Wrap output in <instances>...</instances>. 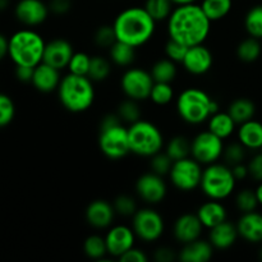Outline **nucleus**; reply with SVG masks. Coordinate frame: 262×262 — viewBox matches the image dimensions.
Here are the masks:
<instances>
[{"label": "nucleus", "mask_w": 262, "mask_h": 262, "mask_svg": "<svg viewBox=\"0 0 262 262\" xmlns=\"http://www.w3.org/2000/svg\"><path fill=\"white\" fill-rule=\"evenodd\" d=\"M113 206L117 214L122 215V216H133L135 212L137 211V204H136L135 199L128 194H120L113 202Z\"/></svg>", "instance_id": "nucleus-43"}, {"label": "nucleus", "mask_w": 262, "mask_h": 262, "mask_svg": "<svg viewBox=\"0 0 262 262\" xmlns=\"http://www.w3.org/2000/svg\"><path fill=\"white\" fill-rule=\"evenodd\" d=\"M165 152L173 159V161L188 158L191 155V142L184 136H174L166 145Z\"/></svg>", "instance_id": "nucleus-35"}, {"label": "nucleus", "mask_w": 262, "mask_h": 262, "mask_svg": "<svg viewBox=\"0 0 262 262\" xmlns=\"http://www.w3.org/2000/svg\"><path fill=\"white\" fill-rule=\"evenodd\" d=\"M115 210L113 204L105 200H95L89 204L86 209V220L91 227L96 229H105L113 224L115 216Z\"/></svg>", "instance_id": "nucleus-19"}, {"label": "nucleus", "mask_w": 262, "mask_h": 262, "mask_svg": "<svg viewBox=\"0 0 262 262\" xmlns=\"http://www.w3.org/2000/svg\"><path fill=\"white\" fill-rule=\"evenodd\" d=\"M187 50H188V46L179 42V41L173 40V38H169V41L165 45L166 58L176 61V63H182V61H183L184 56H186L187 54Z\"/></svg>", "instance_id": "nucleus-46"}, {"label": "nucleus", "mask_w": 262, "mask_h": 262, "mask_svg": "<svg viewBox=\"0 0 262 262\" xmlns=\"http://www.w3.org/2000/svg\"><path fill=\"white\" fill-rule=\"evenodd\" d=\"M9 0H0V12H3V10H5L8 8V5H9Z\"/></svg>", "instance_id": "nucleus-56"}, {"label": "nucleus", "mask_w": 262, "mask_h": 262, "mask_svg": "<svg viewBox=\"0 0 262 262\" xmlns=\"http://www.w3.org/2000/svg\"><path fill=\"white\" fill-rule=\"evenodd\" d=\"M174 3L171 0H146L145 9L156 22L168 20L173 12Z\"/></svg>", "instance_id": "nucleus-34"}, {"label": "nucleus", "mask_w": 262, "mask_h": 262, "mask_svg": "<svg viewBox=\"0 0 262 262\" xmlns=\"http://www.w3.org/2000/svg\"><path fill=\"white\" fill-rule=\"evenodd\" d=\"M247 166L251 178L257 181L258 183L262 182V152L253 156L250 163L247 164Z\"/></svg>", "instance_id": "nucleus-47"}, {"label": "nucleus", "mask_w": 262, "mask_h": 262, "mask_svg": "<svg viewBox=\"0 0 262 262\" xmlns=\"http://www.w3.org/2000/svg\"><path fill=\"white\" fill-rule=\"evenodd\" d=\"M90 63H91V56L87 53H83V51H78V53L73 54L67 69H68L69 73L72 74L87 76V74H89Z\"/></svg>", "instance_id": "nucleus-40"}, {"label": "nucleus", "mask_w": 262, "mask_h": 262, "mask_svg": "<svg viewBox=\"0 0 262 262\" xmlns=\"http://www.w3.org/2000/svg\"><path fill=\"white\" fill-rule=\"evenodd\" d=\"M15 114V105L8 95L0 92V128L5 127L13 120Z\"/></svg>", "instance_id": "nucleus-45"}, {"label": "nucleus", "mask_w": 262, "mask_h": 262, "mask_svg": "<svg viewBox=\"0 0 262 262\" xmlns=\"http://www.w3.org/2000/svg\"><path fill=\"white\" fill-rule=\"evenodd\" d=\"M154 81L150 72L142 68H129L123 73L120 79V87L128 99H133L136 101H143L150 99L151 90H152Z\"/></svg>", "instance_id": "nucleus-12"}, {"label": "nucleus", "mask_w": 262, "mask_h": 262, "mask_svg": "<svg viewBox=\"0 0 262 262\" xmlns=\"http://www.w3.org/2000/svg\"><path fill=\"white\" fill-rule=\"evenodd\" d=\"M119 260L123 262H147L148 256L142 250H140V248L132 247L124 255L120 256Z\"/></svg>", "instance_id": "nucleus-48"}, {"label": "nucleus", "mask_w": 262, "mask_h": 262, "mask_svg": "<svg viewBox=\"0 0 262 262\" xmlns=\"http://www.w3.org/2000/svg\"><path fill=\"white\" fill-rule=\"evenodd\" d=\"M154 258L158 262H171L176 258V253H174V250L169 247H159L155 251Z\"/></svg>", "instance_id": "nucleus-51"}, {"label": "nucleus", "mask_w": 262, "mask_h": 262, "mask_svg": "<svg viewBox=\"0 0 262 262\" xmlns=\"http://www.w3.org/2000/svg\"><path fill=\"white\" fill-rule=\"evenodd\" d=\"M150 160V166L151 171L159 174V176H169L170 173V169L173 166V159L168 155L166 152H158L154 156H151Z\"/></svg>", "instance_id": "nucleus-42"}, {"label": "nucleus", "mask_w": 262, "mask_h": 262, "mask_svg": "<svg viewBox=\"0 0 262 262\" xmlns=\"http://www.w3.org/2000/svg\"><path fill=\"white\" fill-rule=\"evenodd\" d=\"M228 113L237 124H242L247 120L253 119L256 114V105L252 100L247 99V97H239L229 105Z\"/></svg>", "instance_id": "nucleus-27"}, {"label": "nucleus", "mask_w": 262, "mask_h": 262, "mask_svg": "<svg viewBox=\"0 0 262 262\" xmlns=\"http://www.w3.org/2000/svg\"><path fill=\"white\" fill-rule=\"evenodd\" d=\"M33 69H35V67L15 66V77L18 78V81L25 82V83L32 82Z\"/></svg>", "instance_id": "nucleus-50"}, {"label": "nucleus", "mask_w": 262, "mask_h": 262, "mask_svg": "<svg viewBox=\"0 0 262 262\" xmlns=\"http://www.w3.org/2000/svg\"><path fill=\"white\" fill-rule=\"evenodd\" d=\"M60 81V71L54 68V67L49 66V64L43 63V61H41L33 69V77L31 83L33 84V87L37 91L43 92V94H49V92H53L55 90H58Z\"/></svg>", "instance_id": "nucleus-20"}, {"label": "nucleus", "mask_w": 262, "mask_h": 262, "mask_svg": "<svg viewBox=\"0 0 262 262\" xmlns=\"http://www.w3.org/2000/svg\"><path fill=\"white\" fill-rule=\"evenodd\" d=\"M235 125H237V123L230 117L229 113H223L220 110L212 114L207 120V127H209L210 132L216 135L222 140L230 137L234 133Z\"/></svg>", "instance_id": "nucleus-26"}, {"label": "nucleus", "mask_w": 262, "mask_h": 262, "mask_svg": "<svg viewBox=\"0 0 262 262\" xmlns=\"http://www.w3.org/2000/svg\"><path fill=\"white\" fill-rule=\"evenodd\" d=\"M132 220V229L136 237L143 242H155L164 234L165 223L163 216L151 207L140 209L135 212Z\"/></svg>", "instance_id": "nucleus-9"}, {"label": "nucleus", "mask_w": 262, "mask_h": 262, "mask_svg": "<svg viewBox=\"0 0 262 262\" xmlns=\"http://www.w3.org/2000/svg\"><path fill=\"white\" fill-rule=\"evenodd\" d=\"M238 141L247 150H261L262 148V123L251 119L239 124Z\"/></svg>", "instance_id": "nucleus-25"}, {"label": "nucleus", "mask_w": 262, "mask_h": 262, "mask_svg": "<svg viewBox=\"0 0 262 262\" xmlns=\"http://www.w3.org/2000/svg\"><path fill=\"white\" fill-rule=\"evenodd\" d=\"M201 164L193 158H184L173 163L169 173L171 183L177 189L183 192H189L200 187L202 179Z\"/></svg>", "instance_id": "nucleus-10"}, {"label": "nucleus", "mask_w": 262, "mask_h": 262, "mask_svg": "<svg viewBox=\"0 0 262 262\" xmlns=\"http://www.w3.org/2000/svg\"><path fill=\"white\" fill-rule=\"evenodd\" d=\"M174 5H186V4H193L197 0H171Z\"/></svg>", "instance_id": "nucleus-55"}, {"label": "nucleus", "mask_w": 262, "mask_h": 262, "mask_svg": "<svg viewBox=\"0 0 262 262\" xmlns=\"http://www.w3.org/2000/svg\"><path fill=\"white\" fill-rule=\"evenodd\" d=\"M224 140L209 129L199 133L191 142V155L201 165L216 163L224 154Z\"/></svg>", "instance_id": "nucleus-11"}, {"label": "nucleus", "mask_w": 262, "mask_h": 262, "mask_svg": "<svg viewBox=\"0 0 262 262\" xmlns=\"http://www.w3.org/2000/svg\"><path fill=\"white\" fill-rule=\"evenodd\" d=\"M238 234L250 243H262V214L257 211L245 212L237 222Z\"/></svg>", "instance_id": "nucleus-21"}, {"label": "nucleus", "mask_w": 262, "mask_h": 262, "mask_svg": "<svg viewBox=\"0 0 262 262\" xmlns=\"http://www.w3.org/2000/svg\"><path fill=\"white\" fill-rule=\"evenodd\" d=\"M176 64V61L170 60L169 58H164L156 61L150 71L154 81L171 83L176 79L177 73H178Z\"/></svg>", "instance_id": "nucleus-30"}, {"label": "nucleus", "mask_w": 262, "mask_h": 262, "mask_svg": "<svg viewBox=\"0 0 262 262\" xmlns=\"http://www.w3.org/2000/svg\"><path fill=\"white\" fill-rule=\"evenodd\" d=\"M211 20L207 18L201 5H177L168 18L169 38L179 41L186 46L200 45L209 37Z\"/></svg>", "instance_id": "nucleus-1"}, {"label": "nucleus", "mask_w": 262, "mask_h": 262, "mask_svg": "<svg viewBox=\"0 0 262 262\" xmlns=\"http://www.w3.org/2000/svg\"><path fill=\"white\" fill-rule=\"evenodd\" d=\"M94 41L99 48L110 49L117 42V35L113 25H102L96 30L94 35Z\"/></svg>", "instance_id": "nucleus-41"}, {"label": "nucleus", "mask_w": 262, "mask_h": 262, "mask_svg": "<svg viewBox=\"0 0 262 262\" xmlns=\"http://www.w3.org/2000/svg\"><path fill=\"white\" fill-rule=\"evenodd\" d=\"M130 152L143 158H151L160 152L164 146V137L158 125L148 120L140 119L128 127Z\"/></svg>", "instance_id": "nucleus-7"}, {"label": "nucleus", "mask_w": 262, "mask_h": 262, "mask_svg": "<svg viewBox=\"0 0 262 262\" xmlns=\"http://www.w3.org/2000/svg\"><path fill=\"white\" fill-rule=\"evenodd\" d=\"M232 168L233 174H234V178L238 181H243L246 179L247 177H250V173H248V166L246 165L245 163H241V164H235V165L230 166Z\"/></svg>", "instance_id": "nucleus-52"}, {"label": "nucleus", "mask_w": 262, "mask_h": 262, "mask_svg": "<svg viewBox=\"0 0 262 262\" xmlns=\"http://www.w3.org/2000/svg\"><path fill=\"white\" fill-rule=\"evenodd\" d=\"M174 99V90L171 83L165 82H155L150 94V100L155 105L159 106H165L171 100Z\"/></svg>", "instance_id": "nucleus-37"}, {"label": "nucleus", "mask_w": 262, "mask_h": 262, "mask_svg": "<svg viewBox=\"0 0 262 262\" xmlns=\"http://www.w3.org/2000/svg\"><path fill=\"white\" fill-rule=\"evenodd\" d=\"M9 54V38L0 33V61Z\"/></svg>", "instance_id": "nucleus-53"}, {"label": "nucleus", "mask_w": 262, "mask_h": 262, "mask_svg": "<svg viewBox=\"0 0 262 262\" xmlns=\"http://www.w3.org/2000/svg\"><path fill=\"white\" fill-rule=\"evenodd\" d=\"M112 73V60L102 55L91 56V63H90L89 77L94 82H102L109 78Z\"/></svg>", "instance_id": "nucleus-32"}, {"label": "nucleus", "mask_w": 262, "mask_h": 262, "mask_svg": "<svg viewBox=\"0 0 262 262\" xmlns=\"http://www.w3.org/2000/svg\"><path fill=\"white\" fill-rule=\"evenodd\" d=\"M214 255V246L210 241L196 239L183 245L179 251L178 258L182 262H207L212 258Z\"/></svg>", "instance_id": "nucleus-22"}, {"label": "nucleus", "mask_w": 262, "mask_h": 262, "mask_svg": "<svg viewBox=\"0 0 262 262\" xmlns=\"http://www.w3.org/2000/svg\"><path fill=\"white\" fill-rule=\"evenodd\" d=\"M245 28L252 37L262 38V5L251 8L245 17Z\"/></svg>", "instance_id": "nucleus-36"}, {"label": "nucleus", "mask_w": 262, "mask_h": 262, "mask_svg": "<svg viewBox=\"0 0 262 262\" xmlns=\"http://www.w3.org/2000/svg\"><path fill=\"white\" fill-rule=\"evenodd\" d=\"M261 151H262V148H261Z\"/></svg>", "instance_id": "nucleus-58"}, {"label": "nucleus", "mask_w": 262, "mask_h": 262, "mask_svg": "<svg viewBox=\"0 0 262 262\" xmlns=\"http://www.w3.org/2000/svg\"><path fill=\"white\" fill-rule=\"evenodd\" d=\"M246 150H247V148H246L245 146L238 141V142L228 145L227 147L224 148V154H223V156L225 158L227 163L229 164L230 166H233L235 165V164L245 163Z\"/></svg>", "instance_id": "nucleus-44"}, {"label": "nucleus", "mask_w": 262, "mask_h": 262, "mask_svg": "<svg viewBox=\"0 0 262 262\" xmlns=\"http://www.w3.org/2000/svg\"><path fill=\"white\" fill-rule=\"evenodd\" d=\"M58 96L61 105L71 113H83L95 101L94 81L87 76L68 73L61 77L58 87Z\"/></svg>", "instance_id": "nucleus-4"}, {"label": "nucleus", "mask_w": 262, "mask_h": 262, "mask_svg": "<svg viewBox=\"0 0 262 262\" xmlns=\"http://www.w3.org/2000/svg\"><path fill=\"white\" fill-rule=\"evenodd\" d=\"M118 115L120 117V119L125 123H132L137 122V120L141 119V113L140 105H138V101L133 99H127L124 101H122L118 106Z\"/></svg>", "instance_id": "nucleus-39"}, {"label": "nucleus", "mask_w": 262, "mask_h": 262, "mask_svg": "<svg viewBox=\"0 0 262 262\" xmlns=\"http://www.w3.org/2000/svg\"><path fill=\"white\" fill-rule=\"evenodd\" d=\"M118 114H106L100 122L99 147L110 160H119L130 152L128 128Z\"/></svg>", "instance_id": "nucleus-5"}, {"label": "nucleus", "mask_w": 262, "mask_h": 262, "mask_svg": "<svg viewBox=\"0 0 262 262\" xmlns=\"http://www.w3.org/2000/svg\"><path fill=\"white\" fill-rule=\"evenodd\" d=\"M109 56L112 63H114L118 67H122V68H125V67H129L135 61L136 48L125 42H122V41H117L109 49Z\"/></svg>", "instance_id": "nucleus-28"}, {"label": "nucleus", "mask_w": 262, "mask_h": 262, "mask_svg": "<svg viewBox=\"0 0 262 262\" xmlns=\"http://www.w3.org/2000/svg\"><path fill=\"white\" fill-rule=\"evenodd\" d=\"M258 255H260V260L262 261V246H261V248H260V253H258Z\"/></svg>", "instance_id": "nucleus-57"}, {"label": "nucleus", "mask_w": 262, "mask_h": 262, "mask_svg": "<svg viewBox=\"0 0 262 262\" xmlns=\"http://www.w3.org/2000/svg\"><path fill=\"white\" fill-rule=\"evenodd\" d=\"M209 230V241L216 250H228L237 242L238 237H239L237 225L228 220L220 223L219 225Z\"/></svg>", "instance_id": "nucleus-23"}, {"label": "nucleus", "mask_w": 262, "mask_h": 262, "mask_svg": "<svg viewBox=\"0 0 262 262\" xmlns=\"http://www.w3.org/2000/svg\"><path fill=\"white\" fill-rule=\"evenodd\" d=\"M255 191H256V196H257V200H258V204L262 206V182L258 183L257 188H256Z\"/></svg>", "instance_id": "nucleus-54"}, {"label": "nucleus", "mask_w": 262, "mask_h": 262, "mask_svg": "<svg viewBox=\"0 0 262 262\" xmlns=\"http://www.w3.org/2000/svg\"><path fill=\"white\" fill-rule=\"evenodd\" d=\"M197 216H199L204 228L211 229V228L216 227L220 223L227 220L228 212L222 202L217 201V200H210L199 207Z\"/></svg>", "instance_id": "nucleus-24"}, {"label": "nucleus", "mask_w": 262, "mask_h": 262, "mask_svg": "<svg viewBox=\"0 0 262 262\" xmlns=\"http://www.w3.org/2000/svg\"><path fill=\"white\" fill-rule=\"evenodd\" d=\"M49 5L42 0H19L15 5L14 14L25 26L42 25L49 17Z\"/></svg>", "instance_id": "nucleus-15"}, {"label": "nucleus", "mask_w": 262, "mask_h": 262, "mask_svg": "<svg viewBox=\"0 0 262 262\" xmlns=\"http://www.w3.org/2000/svg\"><path fill=\"white\" fill-rule=\"evenodd\" d=\"M117 40L138 48L152 38L156 30V20L142 7H130L122 10L115 17L114 23Z\"/></svg>", "instance_id": "nucleus-2"}, {"label": "nucleus", "mask_w": 262, "mask_h": 262, "mask_svg": "<svg viewBox=\"0 0 262 262\" xmlns=\"http://www.w3.org/2000/svg\"><path fill=\"white\" fill-rule=\"evenodd\" d=\"M235 184L237 179L234 178L232 168L216 161L204 169L200 187L210 200L222 201L234 192Z\"/></svg>", "instance_id": "nucleus-8"}, {"label": "nucleus", "mask_w": 262, "mask_h": 262, "mask_svg": "<svg viewBox=\"0 0 262 262\" xmlns=\"http://www.w3.org/2000/svg\"><path fill=\"white\" fill-rule=\"evenodd\" d=\"M84 255L92 260H101L107 255V247L105 237L101 235L92 234L87 237L83 242Z\"/></svg>", "instance_id": "nucleus-33"}, {"label": "nucleus", "mask_w": 262, "mask_h": 262, "mask_svg": "<svg viewBox=\"0 0 262 262\" xmlns=\"http://www.w3.org/2000/svg\"><path fill=\"white\" fill-rule=\"evenodd\" d=\"M261 51L262 48L260 40L252 37V36L242 40L239 45L237 46V56L243 63H253V61H256L260 58Z\"/></svg>", "instance_id": "nucleus-31"}, {"label": "nucleus", "mask_w": 262, "mask_h": 262, "mask_svg": "<svg viewBox=\"0 0 262 262\" xmlns=\"http://www.w3.org/2000/svg\"><path fill=\"white\" fill-rule=\"evenodd\" d=\"M182 64L188 73L193 76H202L211 69L214 56L209 48H206L204 43H200L188 48Z\"/></svg>", "instance_id": "nucleus-16"}, {"label": "nucleus", "mask_w": 262, "mask_h": 262, "mask_svg": "<svg viewBox=\"0 0 262 262\" xmlns=\"http://www.w3.org/2000/svg\"><path fill=\"white\" fill-rule=\"evenodd\" d=\"M72 0H50L49 3V9L51 13L56 15H64L72 9Z\"/></svg>", "instance_id": "nucleus-49"}, {"label": "nucleus", "mask_w": 262, "mask_h": 262, "mask_svg": "<svg viewBox=\"0 0 262 262\" xmlns=\"http://www.w3.org/2000/svg\"><path fill=\"white\" fill-rule=\"evenodd\" d=\"M200 5L211 22H217L229 14L233 8V0H202Z\"/></svg>", "instance_id": "nucleus-29"}, {"label": "nucleus", "mask_w": 262, "mask_h": 262, "mask_svg": "<svg viewBox=\"0 0 262 262\" xmlns=\"http://www.w3.org/2000/svg\"><path fill=\"white\" fill-rule=\"evenodd\" d=\"M219 109V102L197 87L183 90L177 99L178 115L188 124H202Z\"/></svg>", "instance_id": "nucleus-3"}, {"label": "nucleus", "mask_w": 262, "mask_h": 262, "mask_svg": "<svg viewBox=\"0 0 262 262\" xmlns=\"http://www.w3.org/2000/svg\"><path fill=\"white\" fill-rule=\"evenodd\" d=\"M136 238L137 237L132 228L127 225H114L105 235L107 253L113 257L119 258L128 250L135 247Z\"/></svg>", "instance_id": "nucleus-14"}, {"label": "nucleus", "mask_w": 262, "mask_h": 262, "mask_svg": "<svg viewBox=\"0 0 262 262\" xmlns=\"http://www.w3.org/2000/svg\"><path fill=\"white\" fill-rule=\"evenodd\" d=\"M136 192L148 205H158L166 197L168 187L163 177L150 171L145 173L136 182Z\"/></svg>", "instance_id": "nucleus-13"}, {"label": "nucleus", "mask_w": 262, "mask_h": 262, "mask_svg": "<svg viewBox=\"0 0 262 262\" xmlns=\"http://www.w3.org/2000/svg\"><path fill=\"white\" fill-rule=\"evenodd\" d=\"M46 42L33 30H19L9 38V58L15 66L36 67L42 61Z\"/></svg>", "instance_id": "nucleus-6"}, {"label": "nucleus", "mask_w": 262, "mask_h": 262, "mask_svg": "<svg viewBox=\"0 0 262 262\" xmlns=\"http://www.w3.org/2000/svg\"><path fill=\"white\" fill-rule=\"evenodd\" d=\"M73 54V46L69 41L64 38H54L50 42H46L42 61L61 71L68 67Z\"/></svg>", "instance_id": "nucleus-17"}, {"label": "nucleus", "mask_w": 262, "mask_h": 262, "mask_svg": "<svg viewBox=\"0 0 262 262\" xmlns=\"http://www.w3.org/2000/svg\"><path fill=\"white\" fill-rule=\"evenodd\" d=\"M204 225L197 214H183L176 220L173 227L174 238L182 245L193 242L201 237Z\"/></svg>", "instance_id": "nucleus-18"}, {"label": "nucleus", "mask_w": 262, "mask_h": 262, "mask_svg": "<svg viewBox=\"0 0 262 262\" xmlns=\"http://www.w3.org/2000/svg\"><path fill=\"white\" fill-rule=\"evenodd\" d=\"M258 200L257 196H256L255 189L245 188L242 191H239L235 196V206L239 210L242 214L245 212H251L256 211L258 206Z\"/></svg>", "instance_id": "nucleus-38"}]
</instances>
